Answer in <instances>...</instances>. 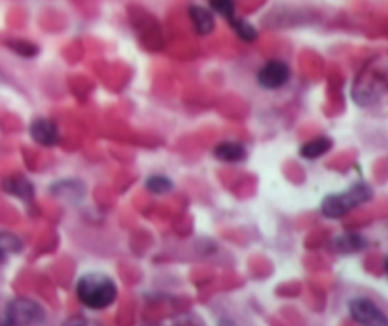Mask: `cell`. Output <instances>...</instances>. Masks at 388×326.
Instances as JSON below:
<instances>
[{
	"mask_svg": "<svg viewBox=\"0 0 388 326\" xmlns=\"http://www.w3.org/2000/svg\"><path fill=\"white\" fill-rule=\"evenodd\" d=\"M146 188L152 193H167V192H171V190H173V182H171L167 177H162V175H157V177L148 178Z\"/></svg>",
	"mask_w": 388,
	"mask_h": 326,
	"instance_id": "5bb4252c",
	"label": "cell"
},
{
	"mask_svg": "<svg viewBox=\"0 0 388 326\" xmlns=\"http://www.w3.org/2000/svg\"><path fill=\"white\" fill-rule=\"evenodd\" d=\"M290 67L282 63V61H267L264 67L260 68V73H258V82H260V86L265 89H280L284 88L288 80H290Z\"/></svg>",
	"mask_w": 388,
	"mask_h": 326,
	"instance_id": "5b68a950",
	"label": "cell"
},
{
	"mask_svg": "<svg viewBox=\"0 0 388 326\" xmlns=\"http://www.w3.org/2000/svg\"><path fill=\"white\" fill-rule=\"evenodd\" d=\"M214 156L218 157L220 162L226 163H237L242 162L246 157V148L239 144V142H222L214 148Z\"/></svg>",
	"mask_w": 388,
	"mask_h": 326,
	"instance_id": "ba28073f",
	"label": "cell"
},
{
	"mask_svg": "<svg viewBox=\"0 0 388 326\" xmlns=\"http://www.w3.org/2000/svg\"><path fill=\"white\" fill-rule=\"evenodd\" d=\"M12 48H14L19 55H27V57H32V55L37 53V46L29 44V42H14Z\"/></svg>",
	"mask_w": 388,
	"mask_h": 326,
	"instance_id": "2e32d148",
	"label": "cell"
},
{
	"mask_svg": "<svg viewBox=\"0 0 388 326\" xmlns=\"http://www.w3.org/2000/svg\"><path fill=\"white\" fill-rule=\"evenodd\" d=\"M6 325L25 326V325H40L46 320V311L42 305L29 300V298H15L6 307Z\"/></svg>",
	"mask_w": 388,
	"mask_h": 326,
	"instance_id": "3957f363",
	"label": "cell"
},
{
	"mask_svg": "<svg viewBox=\"0 0 388 326\" xmlns=\"http://www.w3.org/2000/svg\"><path fill=\"white\" fill-rule=\"evenodd\" d=\"M339 252L345 254H352V252H360L366 247V239L358 236V233H343L341 238L336 241Z\"/></svg>",
	"mask_w": 388,
	"mask_h": 326,
	"instance_id": "8fae6325",
	"label": "cell"
},
{
	"mask_svg": "<svg viewBox=\"0 0 388 326\" xmlns=\"http://www.w3.org/2000/svg\"><path fill=\"white\" fill-rule=\"evenodd\" d=\"M374 198V192L367 184H354L351 190H347L345 193H333V195H328L326 200L322 201V211L324 216L328 218H341L343 215H347L352 209L364 205L367 201Z\"/></svg>",
	"mask_w": 388,
	"mask_h": 326,
	"instance_id": "7a4b0ae2",
	"label": "cell"
},
{
	"mask_svg": "<svg viewBox=\"0 0 388 326\" xmlns=\"http://www.w3.org/2000/svg\"><path fill=\"white\" fill-rule=\"evenodd\" d=\"M231 23V27L235 29V32L242 38V40H246V42H254L258 38V30L250 25L249 21H244V19H239V17H233V19H229Z\"/></svg>",
	"mask_w": 388,
	"mask_h": 326,
	"instance_id": "4fadbf2b",
	"label": "cell"
},
{
	"mask_svg": "<svg viewBox=\"0 0 388 326\" xmlns=\"http://www.w3.org/2000/svg\"><path fill=\"white\" fill-rule=\"evenodd\" d=\"M21 251V241L12 236V233H6V231H0V256H12V254H17Z\"/></svg>",
	"mask_w": 388,
	"mask_h": 326,
	"instance_id": "7c38bea8",
	"label": "cell"
},
{
	"mask_svg": "<svg viewBox=\"0 0 388 326\" xmlns=\"http://www.w3.org/2000/svg\"><path fill=\"white\" fill-rule=\"evenodd\" d=\"M30 137L32 141L42 146H53L59 142V129L52 119L38 118L30 124Z\"/></svg>",
	"mask_w": 388,
	"mask_h": 326,
	"instance_id": "8992f818",
	"label": "cell"
},
{
	"mask_svg": "<svg viewBox=\"0 0 388 326\" xmlns=\"http://www.w3.org/2000/svg\"><path fill=\"white\" fill-rule=\"evenodd\" d=\"M4 260H6V258H4V256H0V264H2V262H4Z\"/></svg>",
	"mask_w": 388,
	"mask_h": 326,
	"instance_id": "e0dca14e",
	"label": "cell"
},
{
	"mask_svg": "<svg viewBox=\"0 0 388 326\" xmlns=\"http://www.w3.org/2000/svg\"><path fill=\"white\" fill-rule=\"evenodd\" d=\"M349 311L354 320H358L362 325H387V315L382 313L379 305L367 300V298H354L349 304Z\"/></svg>",
	"mask_w": 388,
	"mask_h": 326,
	"instance_id": "277c9868",
	"label": "cell"
},
{
	"mask_svg": "<svg viewBox=\"0 0 388 326\" xmlns=\"http://www.w3.org/2000/svg\"><path fill=\"white\" fill-rule=\"evenodd\" d=\"M76 296L80 300V304L89 309H95V311L106 309L116 302V282L112 281L108 275L86 274L76 285Z\"/></svg>",
	"mask_w": 388,
	"mask_h": 326,
	"instance_id": "6da1fadb",
	"label": "cell"
},
{
	"mask_svg": "<svg viewBox=\"0 0 388 326\" xmlns=\"http://www.w3.org/2000/svg\"><path fill=\"white\" fill-rule=\"evenodd\" d=\"M4 192L12 193L15 198H19V200H25V201H30L32 200V195H35V188L30 184L27 178L23 177H14V178H8L4 180Z\"/></svg>",
	"mask_w": 388,
	"mask_h": 326,
	"instance_id": "9c48e42d",
	"label": "cell"
},
{
	"mask_svg": "<svg viewBox=\"0 0 388 326\" xmlns=\"http://www.w3.org/2000/svg\"><path fill=\"white\" fill-rule=\"evenodd\" d=\"M190 17L191 21H193V27L197 30V35L201 37H205L208 32H213L214 29V17L213 14L203 6H197V4H193L190 8Z\"/></svg>",
	"mask_w": 388,
	"mask_h": 326,
	"instance_id": "52a82bcc",
	"label": "cell"
},
{
	"mask_svg": "<svg viewBox=\"0 0 388 326\" xmlns=\"http://www.w3.org/2000/svg\"><path fill=\"white\" fill-rule=\"evenodd\" d=\"M331 139L328 137H318V139H313V141L305 142L303 146H301V157H305V160H318V157H322L328 150L331 148Z\"/></svg>",
	"mask_w": 388,
	"mask_h": 326,
	"instance_id": "30bf717a",
	"label": "cell"
},
{
	"mask_svg": "<svg viewBox=\"0 0 388 326\" xmlns=\"http://www.w3.org/2000/svg\"><path fill=\"white\" fill-rule=\"evenodd\" d=\"M211 8L227 21L235 17V0H211Z\"/></svg>",
	"mask_w": 388,
	"mask_h": 326,
	"instance_id": "9a60e30c",
	"label": "cell"
}]
</instances>
